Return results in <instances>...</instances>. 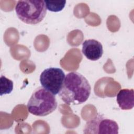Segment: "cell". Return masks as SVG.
<instances>
[{
    "label": "cell",
    "mask_w": 134,
    "mask_h": 134,
    "mask_svg": "<svg viewBox=\"0 0 134 134\" xmlns=\"http://www.w3.org/2000/svg\"><path fill=\"white\" fill-rule=\"evenodd\" d=\"M91 92L88 80L80 73L72 72L65 76L59 95L66 104L75 105L85 102Z\"/></svg>",
    "instance_id": "cell-1"
},
{
    "label": "cell",
    "mask_w": 134,
    "mask_h": 134,
    "mask_svg": "<svg viewBox=\"0 0 134 134\" xmlns=\"http://www.w3.org/2000/svg\"><path fill=\"white\" fill-rule=\"evenodd\" d=\"M28 111L37 116H46L55 110L57 102L53 94L42 87L32 93L27 104Z\"/></svg>",
    "instance_id": "cell-2"
},
{
    "label": "cell",
    "mask_w": 134,
    "mask_h": 134,
    "mask_svg": "<svg viewBox=\"0 0 134 134\" xmlns=\"http://www.w3.org/2000/svg\"><path fill=\"white\" fill-rule=\"evenodd\" d=\"M15 11L17 17L23 22L35 25L44 19L47 8L44 1L23 0L17 2Z\"/></svg>",
    "instance_id": "cell-3"
},
{
    "label": "cell",
    "mask_w": 134,
    "mask_h": 134,
    "mask_svg": "<svg viewBox=\"0 0 134 134\" xmlns=\"http://www.w3.org/2000/svg\"><path fill=\"white\" fill-rule=\"evenodd\" d=\"M65 77V75L62 69L51 67L42 72L40 76V82L42 87L56 95L62 87Z\"/></svg>",
    "instance_id": "cell-4"
},
{
    "label": "cell",
    "mask_w": 134,
    "mask_h": 134,
    "mask_svg": "<svg viewBox=\"0 0 134 134\" xmlns=\"http://www.w3.org/2000/svg\"><path fill=\"white\" fill-rule=\"evenodd\" d=\"M119 127L117 123L111 119L98 115L88 121L83 130L84 133H118Z\"/></svg>",
    "instance_id": "cell-5"
},
{
    "label": "cell",
    "mask_w": 134,
    "mask_h": 134,
    "mask_svg": "<svg viewBox=\"0 0 134 134\" xmlns=\"http://www.w3.org/2000/svg\"><path fill=\"white\" fill-rule=\"evenodd\" d=\"M82 51L85 57L91 61L99 59L103 54L102 43L95 39H87L82 43Z\"/></svg>",
    "instance_id": "cell-6"
},
{
    "label": "cell",
    "mask_w": 134,
    "mask_h": 134,
    "mask_svg": "<svg viewBox=\"0 0 134 134\" xmlns=\"http://www.w3.org/2000/svg\"><path fill=\"white\" fill-rule=\"evenodd\" d=\"M117 102L122 110L131 109L134 106V92L133 89L120 90L116 96Z\"/></svg>",
    "instance_id": "cell-7"
},
{
    "label": "cell",
    "mask_w": 134,
    "mask_h": 134,
    "mask_svg": "<svg viewBox=\"0 0 134 134\" xmlns=\"http://www.w3.org/2000/svg\"><path fill=\"white\" fill-rule=\"evenodd\" d=\"M13 90V81L5 76L2 75L0 79V95L10 94Z\"/></svg>",
    "instance_id": "cell-8"
},
{
    "label": "cell",
    "mask_w": 134,
    "mask_h": 134,
    "mask_svg": "<svg viewBox=\"0 0 134 134\" xmlns=\"http://www.w3.org/2000/svg\"><path fill=\"white\" fill-rule=\"evenodd\" d=\"M46 8L48 10L53 12H58L61 11L64 7L65 1H44Z\"/></svg>",
    "instance_id": "cell-9"
}]
</instances>
